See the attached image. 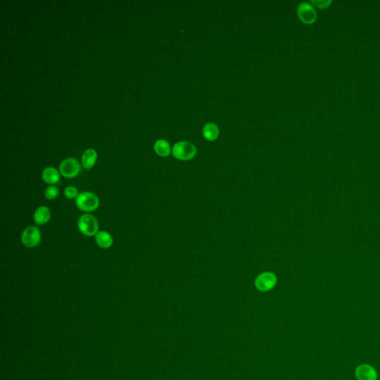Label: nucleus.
I'll return each mask as SVG.
<instances>
[{
    "label": "nucleus",
    "mask_w": 380,
    "mask_h": 380,
    "mask_svg": "<svg viewBox=\"0 0 380 380\" xmlns=\"http://www.w3.org/2000/svg\"><path fill=\"white\" fill-rule=\"evenodd\" d=\"M75 204L81 211L91 213L98 208L100 201L95 193L84 192L78 195L75 199Z\"/></svg>",
    "instance_id": "obj_1"
},
{
    "label": "nucleus",
    "mask_w": 380,
    "mask_h": 380,
    "mask_svg": "<svg viewBox=\"0 0 380 380\" xmlns=\"http://www.w3.org/2000/svg\"><path fill=\"white\" fill-rule=\"evenodd\" d=\"M78 229L83 235L94 236L98 232L99 224L97 218L91 214H84L79 218Z\"/></svg>",
    "instance_id": "obj_2"
},
{
    "label": "nucleus",
    "mask_w": 380,
    "mask_h": 380,
    "mask_svg": "<svg viewBox=\"0 0 380 380\" xmlns=\"http://www.w3.org/2000/svg\"><path fill=\"white\" fill-rule=\"evenodd\" d=\"M196 147L188 141L177 143L172 149L174 157L180 161H189L196 156Z\"/></svg>",
    "instance_id": "obj_3"
},
{
    "label": "nucleus",
    "mask_w": 380,
    "mask_h": 380,
    "mask_svg": "<svg viewBox=\"0 0 380 380\" xmlns=\"http://www.w3.org/2000/svg\"><path fill=\"white\" fill-rule=\"evenodd\" d=\"M81 166L75 158H69L64 160L59 165V172L67 178H73L81 172Z\"/></svg>",
    "instance_id": "obj_4"
},
{
    "label": "nucleus",
    "mask_w": 380,
    "mask_h": 380,
    "mask_svg": "<svg viewBox=\"0 0 380 380\" xmlns=\"http://www.w3.org/2000/svg\"><path fill=\"white\" fill-rule=\"evenodd\" d=\"M42 235L37 227L31 226L25 229L22 234V243L28 248H34L40 244Z\"/></svg>",
    "instance_id": "obj_5"
},
{
    "label": "nucleus",
    "mask_w": 380,
    "mask_h": 380,
    "mask_svg": "<svg viewBox=\"0 0 380 380\" xmlns=\"http://www.w3.org/2000/svg\"><path fill=\"white\" fill-rule=\"evenodd\" d=\"M277 284L276 275L271 272H265L257 276L255 281L256 287L262 292H268L274 288Z\"/></svg>",
    "instance_id": "obj_6"
},
{
    "label": "nucleus",
    "mask_w": 380,
    "mask_h": 380,
    "mask_svg": "<svg viewBox=\"0 0 380 380\" xmlns=\"http://www.w3.org/2000/svg\"><path fill=\"white\" fill-rule=\"evenodd\" d=\"M297 13L300 20L305 24H311L316 19L315 9L308 3H301L298 7Z\"/></svg>",
    "instance_id": "obj_7"
},
{
    "label": "nucleus",
    "mask_w": 380,
    "mask_h": 380,
    "mask_svg": "<svg viewBox=\"0 0 380 380\" xmlns=\"http://www.w3.org/2000/svg\"><path fill=\"white\" fill-rule=\"evenodd\" d=\"M355 376L357 380H377L376 369L368 364H362L356 367Z\"/></svg>",
    "instance_id": "obj_8"
},
{
    "label": "nucleus",
    "mask_w": 380,
    "mask_h": 380,
    "mask_svg": "<svg viewBox=\"0 0 380 380\" xmlns=\"http://www.w3.org/2000/svg\"><path fill=\"white\" fill-rule=\"evenodd\" d=\"M51 218V211L45 206L39 207L34 212V221L37 225H44L48 223Z\"/></svg>",
    "instance_id": "obj_9"
},
{
    "label": "nucleus",
    "mask_w": 380,
    "mask_h": 380,
    "mask_svg": "<svg viewBox=\"0 0 380 380\" xmlns=\"http://www.w3.org/2000/svg\"><path fill=\"white\" fill-rule=\"evenodd\" d=\"M42 180L48 184L54 185L60 180L59 171L54 167H48L44 169L42 173Z\"/></svg>",
    "instance_id": "obj_10"
},
{
    "label": "nucleus",
    "mask_w": 380,
    "mask_h": 380,
    "mask_svg": "<svg viewBox=\"0 0 380 380\" xmlns=\"http://www.w3.org/2000/svg\"><path fill=\"white\" fill-rule=\"evenodd\" d=\"M95 241L100 248L108 249L113 244V238L109 232L100 231L96 234Z\"/></svg>",
    "instance_id": "obj_11"
},
{
    "label": "nucleus",
    "mask_w": 380,
    "mask_h": 380,
    "mask_svg": "<svg viewBox=\"0 0 380 380\" xmlns=\"http://www.w3.org/2000/svg\"><path fill=\"white\" fill-rule=\"evenodd\" d=\"M97 155L95 150L89 149L85 151L82 155V164L86 169H90L93 167L97 161Z\"/></svg>",
    "instance_id": "obj_12"
},
{
    "label": "nucleus",
    "mask_w": 380,
    "mask_h": 380,
    "mask_svg": "<svg viewBox=\"0 0 380 380\" xmlns=\"http://www.w3.org/2000/svg\"><path fill=\"white\" fill-rule=\"evenodd\" d=\"M219 135V130L216 124L209 122L203 128V136L207 141H213L217 139Z\"/></svg>",
    "instance_id": "obj_13"
},
{
    "label": "nucleus",
    "mask_w": 380,
    "mask_h": 380,
    "mask_svg": "<svg viewBox=\"0 0 380 380\" xmlns=\"http://www.w3.org/2000/svg\"><path fill=\"white\" fill-rule=\"evenodd\" d=\"M154 150H155L157 155L163 157V158L169 156L171 153L170 145L167 141L163 139L158 140L155 142V145H154Z\"/></svg>",
    "instance_id": "obj_14"
},
{
    "label": "nucleus",
    "mask_w": 380,
    "mask_h": 380,
    "mask_svg": "<svg viewBox=\"0 0 380 380\" xmlns=\"http://www.w3.org/2000/svg\"><path fill=\"white\" fill-rule=\"evenodd\" d=\"M59 195V189L56 186H48L45 191V196L48 200H54Z\"/></svg>",
    "instance_id": "obj_15"
},
{
    "label": "nucleus",
    "mask_w": 380,
    "mask_h": 380,
    "mask_svg": "<svg viewBox=\"0 0 380 380\" xmlns=\"http://www.w3.org/2000/svg\"><path fill=\"white\" fill-rule=\"evenodd\" d=\"M79 193H78V189L74 186H67L64 190V196L68 199H76Z\"/></svg>",
    "instance_id": "obj_16"
},
{
    "label": "nucleus",
    "mask_w": 380,
    "mask_h": 380,
    "mask_svg": "<svg viewBox=\"0 0 380 380\" xmlns=\"http://www.w3.org/2000/svg\"><path fill=\"white\" fill-rule=\"evenodd\" d=\"M330 3H331V1H320V0L312 1V4L315 5L316 7L319 8L327 7L330 4Z\"/></svg>",
    "instance_id": "obj_17"
}]
</instances>
